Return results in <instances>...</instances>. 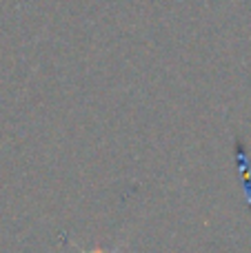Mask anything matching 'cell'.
Returning a JSON list of instances; mask_svg holds the SVG:
<instances>
[{"mask_svg": "<svg viewBox=\"0 0 251 253\" xmlns=\"http://www.w3.org/2000/svg\"><path fill=\"white\" fill-rule=\"evenodd\" d=\"M83 253H109V251H102V249H93V251H83Z\"/></svg>", "mask_w": 251, "mask_h": 253, "instance_id": "cell-1", "label": "cell"}]
</instances>
